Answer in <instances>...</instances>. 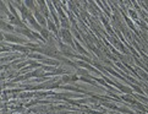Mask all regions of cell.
<instances>
[{
  "label": "cell",
  "instance_id": "obj_4",
  "mask_svg": "<svg viewBox=\"0 0 148 114\" xmlns=\"http://www.w3.org/2000/svg\"><path fill=\"white\" fill-rule=\"evenodd\" d=\"M5 38L9 39V41H12V42H20V39L16 37H10V36H5Z\"/></svg>",
  "mask_w": 148,
  "mask_h": 114
},
{
  "label": "cell",
  "instance_id": "obj_5",
  "mask_svg": "<svg viewBox=\"0 0 148 114\" xmlns=\"http://www.w3.org/2000/svg\"><path fill=\"white\" fill-rule=\"evenodd\" d=\"M121 90H123L124 92H126V93H131L132 92L131 89H127V87H121Z\"/></svg>",
  "mask_w": 148,
  "mask_h": 114
},
{
  "label": "cell",
  "instance_id": "obj_1",
  "mask_svg": "<svg viewBox=\"0 0 148 114\" xmlns=\"http://www.w3.org/2000/svg\"><path fill=\"white\" fill-rule=\"evenodd\" d=\"M61 33H62L61 37L64 38L67 43H71V34H70V31H69V30H62Z\"/></svg>",
  "mask_w": 148,
  "mask_h": 114
},
{
  "label": "cell",
  "instance_id": "obj_8",
  "mask_svg": "<svg viewBox=\"0 0 148 114\" xmlns=\"http://www.w3.org/2000/svg\"><path fill=\"white\" fill-rule=\"evenodd\" d=\"M130 14H131V17H134V19L137 17V16H136V12H135V11H132V10H130Z\"/></svg>",
  "mask_w": 148,
  "mask_h": 114
},
{
  "label": "cell",
  "instance_id": "obj_6",
  "mask_svg": "<svg viewBox=\"0 0 148 114\" xmlns=\"http://www.w3.org/2000/svg\"><path fill=\"white\" fill-rule=\"evenodd\" d=\"M49 30H51V31H54V32H55V31H56V28H55V26L54 25H53L50 21H49Z\"/></svg>",
  "mask_w": 148,
  "mask_h": 114
},
{
  "label": "cell",
  "instance_id": "obj_9",
  "mask_svg": "<svg viewBox=\"0 0 148 114\" xmlns=\"http://www.w3.org/2000/svg\"><path fill=\"white\" fill-rule=\"evenodd\" d=\"M69 80H70V79H69V76H64V77H62V81H69Z\"/></svg>",
  "mask_w": 148,
  "mask_h": 114
},
{
  "label": "cell",
  "instance_id": "obj_3",
  "mask_svg": "<svg viewBox=\"0 0 148 114\" xmlns=\"http://www.w3.org/2000/svg\"><path fill=\"white\" fill-rule=\"evenodd\" d=\"M36 17L38 19V21H39V22H40L42 25H45V20H44L43 17L40 16V14H39V12H37V14H36Z\"/></svg>",
  "mask_w": 148,
  "mask_h": 114
},
{
  "label": "cell",
  "instance_id": "obj_7",
  "mask_svg": "<svg viewBox=\"0 0 148 114\" xmlns=\"http://www.w3.org/2000/svg\"><path fill=\"white\" fill-rule=\"evenodd\" d=\"M26 4H27L28 8H33V1H26Z\"/></svg>",
  "mask_w": 148,
  "mask_h": 114
},
{
  "label": "cell",
  "instance_id": "obj_2",
  "mask_svg": "<svg viewBox=\"0 0 148 114\" xmlns=\"http://www.w3.org/2000/svg\"><path fill=\"white\" fill-rule=\"evenodd\" d=\"M40 34L43 36L44 38H48L49 37V32H48V30H45V28H42L40 30Z\"/></svg>",
  "mask_w": 148,
  "mask_h": 114
}]
</instances>
